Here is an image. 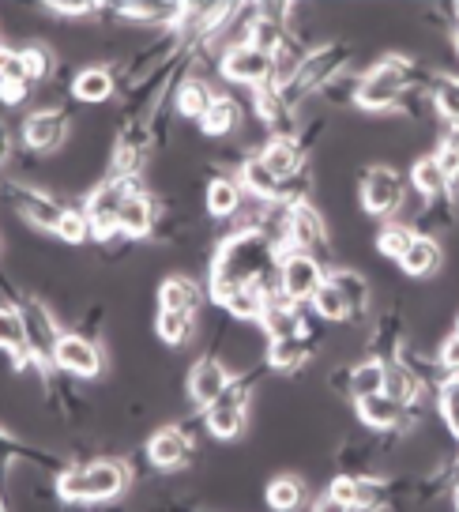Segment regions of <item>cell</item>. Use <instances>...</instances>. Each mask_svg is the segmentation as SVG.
I'll return each mask as SVG.
<instances>
[{
    "instance_id": "cell-17",
    "label": "cell",
    "mask_w": 459,
    "mask_h": 512,
    "mask_svg": "<svg viewBox=\"0 0 459 512\" xmlns=\"http://www.w3.org/2000/svg\"><path fill=\"white\" fill-rule=\"evenodd\" d=\"M147 464L155 471H181V467L192 464L196 456V437H192L189 422H174V426H162L147 437V448H143Z\"/></svg>"
},
{
    "instance_id": "cell-35",
    "label": "cell",
    "mask_w": 459,
    "mask_h": 512,
    "mask_svg": "<svg viewBox=\"0 0 459 512\" xmlns=\"http://www.w3.org/2000/svg\"><path fill=\"white\" fill-rule=\"evenodd\" d=\"M264 501H268L271 512H298V509H305V501H309V486H305L298 475H275V479L264 486Z\"/></svg>"
},
{
    "instance_id": "cell-21",
    "label": "cell",
    "mask_w": 459,
    "mask_h": 512,
    "mask_svg": "<svg viewBox=\"0 0 459 512\" xmlns=\"http://www.w3.org/2000/svg\"><path fill=\"white\" fill-rule=\"evenodd\" d=\"M234 381V373L226 369L219 354H204L200 362H192L189 369V400L204 411L207 403H215L226 392V384Z\"/></svg>"
},
{
    "instance_id": "cell-30",
    "label": "cell",
    "mask_w": 459,
    "mask_h": 512,
    "mask_svg": "<svg viewBox=\"0 0 459 512\" xmlns=\"http://www.w3.org/2000/svg\"><path fill=\"white\" fill-rule=\"evenodd\" d=\"M207 290L189 279V275H166L159 283V309H170V313H200Z\"/></svg>"
},
{
    "instance_id": "cell-22",
    "label": "cell",
    "mask_w": 459,
    "mask_h": 512,
    "mask_svg": "<svg viewBox=\"0 0 459 512\" xmlns=\"http://www.w3.org/2000/svg\"><path fill=\"white\" fill-rule=\"evenodd\" d=\"M162 204L155 192L147 189H136L128 196V204L121 208V238L125 241H151V230L159 223L162 215Z\"/></svg>"
},
{
    "instance_id": "cell-29",
    "label": "cell",
    "mask_w": 459,
    "mask_h": 512,
    "mask_svg": "<svg viewBox=\"0 0 459 512\" xmlns=\"http://www.w3.org/2000/svg\"><path fill=\"white\" fill-rule=\"evenodd\" d=\"M0 351L12 358V369L23 373L31 369V354H27V324L19 305H0Z\"/></svg>"
},
{
    "instance_id": "cell-46",
    "label": "cell",
    "mask_w": 459,
    "mask_h": 512,
    "mask_svg": "<svg viewBox=\"0 0 459 512\" xmlns=\"http://www.w3.org/2000/svg\"><path fill=\"white\" fill-rule=\"evenodd\" d=\"M411 241H414V226L384 223L380 226V234H377V249H380V256H388V260H396L399 264V256L411 249Z\"/></svg>"
},
{
    "instance_id": "cell-24",
    "label": "cell",
    "mask_w": 459,
    "mask_h": 512,
    "mask_svg": "<svg viewBox=\"0 0 459 512\" xmlns=\"http://www.w3.org/2000/svg\"><path fill=\"white\" fill-rule=\"evenodd\" d=\"M12 464H34L42 467V471H53V475H61L64 460H57V456H49L46 448L31 445V441H23V437H16V433H8L4 426H0V479H4V471Z\"/></svg>"
},
{
    "instance_id": "cell-53",
    "label": "cell",
    "mask_w": 459,
    "mask_h": 512,
    "mask_svg": "<svg viewBox=\"0 0 459 512\" xmlns=\"http://www.w3.org/2000/svg\"><path fill=\"white\" fill-rule=\"evenodd\" d=\"M34 83L31 80H8L0 83V106H23L31 98Z\"/></svg>"
},
{
    "instance_id": "cell-28",
    "label": "cell",
    "mask_w": 459,
    "mask_h": 512,
    "mask_svg": "<svg viewBox=\"0 0 459 512\" xmlns=\"http://www.w3.org/2000/svg\"><path fill=\"white\" fill-rule=\"evenodd\" d=\"M238 185L245 189V196H253L260 204H271V208H279V192H283V181L271 174L264 159L260 155H249V159H241L238 166Z\"/></svg>"
},
{
    "instance_id": "cell-33",
    "label": "cell",
    "mask_w": 459,
    "mask_h": 512,
    "mask_svg": "<svg viewBox=\"0 0 459 512\" xmlns=\"http://www.w3.org/2000/svg\"><path fill=\"white\" fill-rule=\"evenodd\" d=\"M392 362H399V366L407 369L414 377V384H418L426 396H437V388L444 384V373H441V366H437V358L422 354L418 347H411V343H403Z\"/></svg>"
},
{
    "instance_id": "cell-12",
    "label": "cell",
    "mask_w": 459,
    "mask_h": 512,
    "mask_svg": "<svg viewBox=\"0 0 459 512\" xmlns=\"http://www.w3.org/2000/svg\"><path fill=\"white\" fill-rule=\"evenodd\" d=\"M354 411L362 418V426H369L380 437H403L414 430V422L422 415V403H403L388 392H377V396L354 400Z\"/></svg>"
},
{
    "instance_id": "cell-39",
    "label": "cell",
    "mask_w": 459,
    "mask_h": 512,
    "mask_svg": "<svg viewBox=\"0 0 459 512\" xmlns=\"http://www.w3.org/2000/svg\"><path fill=\"white\" fill-rule=\"evenodd\" d=\"M403 343H407V336H403V313H399V309H388L377 324V339H373V354H369V358L392 362Z\"/></svg>"
},
{
    "instance_id": "cell-36",
    "label": "cell",
    "mask_w": 459,
    "mask_h": 512,
    "mask_svg": "<svg viewBox=\"0 0 459 512\" xmlns=\"http://www.w3.org/2000/svg\"><path fill=\"white\" fill-rule=\"evenodd\" d=\"M211 102H215V91L207 87L204 76H192V80H185L181 87H177L174 95V110L185 117V121H204V113L211 110Z\"/></svg>"
},
{
    "instance_id": "cell-25",
    "label": "cell",
    "mask_w": 459,
    "mask_h": 512,
    "mask_svg": "<svg viewBox=\"0 0 459 512\" xmlns=\"http://www.w3.org/2000/svg\"><path fill=\"white\" fill-rule=\"evenodd\" d=\"M286 38H290V8H286V4H275V8H264V4H260L245 42L275 57V49L283 46Z\"/></svg>"
},
{
    "instance_id": "cell-61",
    "label": "cell",
    "mask_w": 459,
    "mask_h": 512,
    "mask_svg": "<svg viewBox=\"0 0 459 512\" xmlns=\"http://www.w3.org/2000/svg\"><path fill=\"white\" fill-rule=\"evenodd\" d=\"M452 38H456V49H459V23H456V34H452Z\"/></svg>"
},
{
    "instance_id": "cell-50",
    "label": "cell",
    "mask_w": 459,
    "mask_h": 512,
    "mask_svg": "<svg viewBox=\"0 0 459 512\" xmlns=\"http://www.w3.org/2000/svg\"><path fill=\"white\" fill-rule=\"evenodd\" d=\"M437 407H441L444 426L459 441V377H444V384L437 388Z\"/></svg>"
},
{
    "instance_id": "cell-60",
    "label": "cell",
    "mask_w": 459,
    "mask_h": 512,
    "mask_svg": "<svg viewBox=\"0 0 459 512\" xmlns=\"http://www.w3.org/2000/svg\"><path fill=\"white\" fill-rule=\"evenodd\" d=\"M0 512H8V505H4V494H0Z\"/></svg>"
},
{
    "instance_id": "cell-44",
    "label": "cell",
    "mask_w": 459,
    "mask_h": 512,
    "mask_svg": "<svg viewBox=\"0 0 459 512\" xmlns=\"http://www.w3.org/2000/svg\"><path fill=\"white\" fill-rule=\"evenodd\" d=\"M384 392H388V396H396V400H403V403L426 400V392L414 384V377L399 366V362H384Z\"/></svg>"
},
{
    "instance_id": "cell-43",
    "label": "cell",
    "mask_w": 459,
    "mask_h": 512,
    "mask_svg": "<svg viewBox=\"0 0 459 512\" xmlns=\"http://www.w3.org/2000/svg\"><path fill=\"white\" fill-rule=\"evenodd\" d=\"M264 302H268V294H260L256 287H241V290H234V294H226L219 302V309H226L234 320H260Z\"/></svg>"
},
{
    "instance_id": "cell-55",
    "label": "cell",
    "mask_w": 459,
    "mask_h": 512,
    "mask_svg": "<svg viewBox=\"0 0 459 512\" xmlns=\"http://www.w3.org/2000/svg\"><path fill=\"white\" fill-rule=\"evenodd\" d=\"M98 328H102V305H91V309L83 313V320H80V328H76V332H83V336L95 339Z\"/></svg>"
},
{
    "instance_id": "cell-8",
    "label": "cell",
    "mask_w": 459,
    "mask_h": 512,
    "mask_svg": "<svg viewBox=\"0 0 459 512\" xmlns=\"http://www.w3.org/2000/svg\"><path fill=\"white\" fill-rule=\"evenodd\" d=\"M0 196H4V204L16 211L23 223H31L34 230H46V234H57L64 211H68L61 196L38 189V185H27V181H4Z\"/></svg>"
},
{
    "instance_id": "cell-2",
    "label": "cell",
    "mask_w": 459,
    "mask_h": 512,
    "mask_svg": "<svg viewBox=\"0 0 459 512\" xmlns=\"http://www.w3.org/2000/svg\"><path fill=\"white\" fill-rule=\"evenodd\" d=\"M433 76L426 68L403 53H388L380 57L369 72L358 76V91H354V106L369 113L399 110L411 95H426Z\"/></svg>"
},
{
    "instance_id": "cell-18",
    "label": "cell",
    "mask_w": 459,
    "mask_h": 512,
    "mask_svg": "<svg viewBox=\"0 0 459 512\" xmlns=\"http://www.w3.org/2000/svg\"><path fill=\"white\" fill-rule=\"evenodd\" d=\"M324 279H328V268L317 256L286 249L279 260V294L290 302H313V294L324 287Z\"/></svg>"
},
{
    "instance_id": "cell-16",
    "label": "cell",
    "mask_w": 459,
    "mask_h": 512,
    "mask_svg": "<svg viewBox=\"0 0 459 512\" xmlns=\"http://www.w3.org/2000/svg\"><path fill=\"white\" fill-rule=\"evenodd\" d=\"M147 147H155V140H151V125H147V113H125V125L117 128V140H113L110 177L140 174V162H143V155H147Z\"/></svg>"
},
{
    "instance_id": "cell-14",
    "label": "cell",
    "mask_w": 459,
    "mask_h": 512,
    "mask_svg": "<svg viewBox=\"0 0 459 512\" xmlns=\"http://www.w3.org/2000/svg\"><path fill=\"white\" fill-rule=\"evenodd\" d=\"M358 196H362V208L369 211V215L392 223V215H396V211L403 208V200H407V185H403V177H399L392 166H369L362 174Z\"/></svg>"
},
{
    "instance_id": "cell-41",
    "label": "cell",
    "mask_w": 459,
    "mask_h": 512,
    "mask_svg": "<svg viewBox=\"0 0 459 512\" xmlns=\"http://www.w3.org/2000/svg\"><path fill=\"white\" fill-rule=\"evenodd\" d=\"M155 332L166 347H185L196 336V313H170V309H159L155 317Z\"/></svg>"
},
{
    "instance_id": "cell-23",
    "label": "cell",
    "mask_w": 459,
    "mask_h": 512,
    "mask_svg": "<svg viewBox=\"0 0 459 512\" xmlns=\"http://www.w3.org/2000/svg\"><path fill=\"white\" fill-rule=\"evenodd\" d=\"M253 110H256V117H260V125L271 132V140H290V136H298L294 110L283 102V95H279V87H275V83L256 87V91H253Z\"/></svg>"
},
{
    "instance_id": "cell-59",
    "label": "cell",
    "mask_w": 459,
    "mask_h": 512,
    "mask_svg": "<svg viewBox=\"0 0 459 512\" xmlns=\"http://www.w3.org/2000/svg\"><path fill=\"white\" fill-rule=\"evenodd\" d=\"M452 497H456V512H459V482H456V490H452Z\"/></svg>"
},
{
    "instance_id": "cell-4",
    "label": "cell",
    "mask_w": 459,
    "mask_h": 512,
    "mask_svg": "<svg viewBox=\"0 0 459 512\" xmlns=\"http://www.w3.org/2000/svg\"><path fill=\"white\" fill-rule=\"evenodd\" d=\"M268 373V366H256L249 373H241L234 381L226 384V392H222L215 403H207L204 407V426L211 437H219V441H238L245 426H249V407H253V392L260 377Z\"/></svg>"
},
{
    "instance_id": "cell-62",
    "label": "cell",
    "mask_w": 459,
    "mask_h": 512,
    "mask_svg": "<svg viewBox=\"0 0 459 512\" xmlns=\"http://www.w3.org/2000/svg\"><path fill=\"white\" fill-rule=\"evenodd\" d=\"M456 336H459V320H456Z\"/></svg>"
},
{
    "instance_id": "cell-42",
    "label": "cell",
    "mask_w": 459,
    "mask_h": 512,
    "mask_svg": "<svg viewBox=\"0 0 459 512\" xmlns=\"http://www.w3.org/2000/svg\"><path fill=\"white\" fill-rule=\"evenodd\" d=\"M429 102L448 121V128H459V76H448V72L433 76V83H429Z\"/></svg>"
},
{
    "instance_id": "cell-49",
    "label": "cell",
    "mask_w": 459,
    "mask_h": 512,
    "mask_svg": "<svg viewBox=\"0 0 459 512\" xmlns=\"http://www.w3.org/2000/svg\"><path fill=\"white\" fill-rule=\"evenodd\" d=\"M309 305H313V313H317L320 320H350L347 302L339 298V290H335L328 279H324V287L313 294V302H309Z\"/></svg>"
},
{
    "instance_id": "cell-38",
    "label": "cell",
    "mask_w": 459,
    "mask_h": 512,
    "mask_svg": "<svg viewBox=\"0 0 459 512\" xmlns=\"http://www.w3.org/2000/svg\"><path fill=\"white\" fill-rule=\"evenodd\" d=\"M241 121H245V110H241L238 98H234V95H215L211 110H207L204 121H200V132H204V136H230Z\"/></svg>"
},
{
    "instance_id": "cell-9",
    "label": "cell",
    "mask_w": 459,
    "mask_h": 512,
    "mask_svg": "<svg viewBox=\"0 0 459 512\" xmlns=\"http://www.w3.org/2000/svg\"><path fill=\"white\" fill-rule=\"evenodd\" d=\"M328 497L358 512H392L399 505V486L377 475H335Z\"/></svg>"
},
{
    "instance_id": "cell-31",
    "label": "cell",
    "mask_w": 459,
    "mask_h": 512,
    "mask_svg": "<svg viewBox=\"0 0 459 512\" xmlns=\"http://www.w3.org/2000/svg\"><path fill=\"white\" fill-rule=\"evenodd\" d=\"M245 204V189L238 185V177L234 174H219L211 177V185L204 192V208L211 219H234Z\"/></svg>"
},
{
    "instance_id": "cell-52",
    "label": "cell",
    "mask_w": 459,
    "mask_h": 512,
    "mask_svg": "<svg viewBox=\"0 0 459 512\" xmlns=\"http://www.w3.org/2000/svg\"><path fill=\"white\" fill-rule=\"evenodd\" d=\"M8 80H27V68H23V53L16 46L0 42V83Z\"/></svg>"
},
{
    "instance_id": "cell-26",
    "label": "cell",
    "mask_w": 459,
    "mask_h": 512,
    "mask_svg": "<svg viewBox=\"0 0 459 512\" xmlns=\"http://www.w3.org/2000/svg\"><path fill=\"white\" fill-rule=\"evenodd\" d=\"M256 155L264 159V166H268L279 181H290V177H298L309 170V151L298 144V136H290V140H268L264 151H256Z\"/></svg>"
},
{
    "instance_id": "cell-51",
    "label": "cell",
    "mask_w": 459,
    "mask_h": 512,
    "mask_svg": "<svg viewBox=\"0 0 459 512\" xmlns=\"http://www.w3.org/2000/svg\"><path fill=\"white\" fill-rule=\"evenodd\" d=\"M46 8H49V16H57V19H95L106 12L95 0H53Z\"/></svg>"
},
{
    "instance_id": "cell-5",
    "label": "cell",
    "mask_w": 459,
    "mask_h": 512,
    "mask_svg": "<svg viewBox=\"0 0 459 512\" xmlns=\"http://www.w3.org/2000/svg\"><path fill=\"white\" fill-rule=\"evenodd\" d=\"M347 64H350V42H324V46L305 53L301 68L290 76V83L279 87V95H283V102L290 110H298L313 91H324L335 76H343Z\"/></svg>"
},
{
    "instance_id": "cell-11",
    "label": "cell",
    "mask_w": 459,
    "mask_h": 512,
    "mask_svg": "<svg viewBox=\"0 0 459 512\" xmlns=\"http://www.w3.org/2000/svg\"><path fill=\"white\" fill-rule=\"evenodd\" d=\"M313 309V305H309ZM324 347V320L317 313H309L301 336L290 339H268V354H264V366L275 369V373H301Z\"/></svg>"
},
{
    "instance_id": "cell-27",
    "label": "cell",
    "mask_w": 459,
    "mask_h": 512,
    "mask_svg": "<svg viewBox=\"0 0 459 512\" xmlns=\"http://www.w3.org/2000/svg\"><path fill=\"white\" fill-rule=\"evenodd\" d=\"M117 87H121V76L106 68V64H87L76 72V80H72V98L76 102H87V106H98V102H110L117 95Z\"/></svg>"
},
{
    "instance_id": "cell-15",
    "label": "cell",
    "mask_w": 459,
    "mask_h": 512,
    "mask_svg": "<svg viewBox=\"0 0 459 512\" xmlns=\"http://www.w3.org/2000/svg\"><path fill=\"white\" fill-rule=\"evenodd\" d=\"M219 72L230 83H241V87H264V83H275V57L264 53V49L249 46V42H234V46L222 49L219 57Z\"/></svg>"
},
{
    "instance_id": "cell-34",
    "label": "cell",
    "mask_w": 459,
    "mask_h": 512,
    "mask_svg": "<svg viewBox=\"0 0 459 512\" xmlns=\"http://www.w3.org/2000/svg\"><path fill=\"white\" fill-rule=\"evenodd\" d=\"M441 241L437 238H429V234H414L411 241V249L399 256V268L407 275H414V279H429V275L441 268Z\"/></svg>"
},
{
    "instance_id": "cell-57",
    "label": "cell",
    "mask_w": 459,
    "mask_h": 512,
    "mask_svg": "<svg viewBox=\"0 0 459 512\" xmlns=\"http://www.w3.org/2000/svg\"><path fill=\"white\" fill-rule=\"evenodd\" d=\"M313 512H358V509H347V505H339V501H332V497L324 494L320 501H313Z\"/></svg>"
},
{
    "instance_id": "cell-20",
    "label": "cell",
    "mask_w": 459,
    "mask_h": 512,
    "mask_svg": "<svg viewBox=\"0 0 459 512\" xmlns=\"http://www.w3.org/2000/svg\"><path fill=\"white\" fill-rule=\"evenodd\" d=\"M309 302H290L283 294H271L268 302H264V313H260V328H264V336L268 339H290V336H301V328H305V320H309Z\"/></svg>"
},
{
    "instance_id": "cell-10",
    "label": "cell",
    "mask_w": 459,
    "mask_h": 512,
    "mask_svg": "<svg viewBox=\"0 0 459 512\" xmlns=\"http://www.w3.org/2000/svg\"><path fill=\"white\" fill-rule=\"evenodd\" d=\"M283 245L294 249V253H309L317 256L320 264L332 256V238H328V223L309 200L305 204H294V208H283Z\"/></svg>"
},
{
    "instance_id": "cell-7",
    "label": "cell",
    "mask_w": 459,
    "mask_h": 512,
    "mask_svg": "<svg viewBox=\"0 0 459 512\" xmlns=\"http://www.w3.org/2000/svg\"><path fill=\"white\" fill-rule=\"evenodd\" d=\"M19 313H23V324H27V354H31V369H38L42 384L53 381V354H57V343H61V324L49 313V305L42 298H34L23 290L19 298Z\"/></svg>"
},
{
    "instance_id": "cell-37",
    "label": "cell",
    "mask_w": 459,
    "mask_h": 512,
    "mask_svg": "<svg viewBox=\"0 0 459 512\" xmlns=\"http://www.w3.org/2000/svg\"><path fill=\"white\" fill-rule=\"evenodd\" d=\"M328 283H332V287L339 290V298L347 302L350 320L369 317V283H365V275L339 268V272H328Z\"/></svg>"
},
{
    "instance_id": "cell-1",
    "label": "cell",
    "mask_w": 459,
    "mask_h": 512,
    "mask_svg": "<svg viewBox=\"0 0 459 512\" xmlns=\"http://www.w3.org/2000/svg\"><path fill=\"white\" fill-rule=\"evenodd\" d=\"M283 215L275 223H245L219 241L207 272V294L219 305L226 294L256 287L260 294H279V260H283Z\"/></svg>"
},
{
    "instance_id": "cell-40",
    "label": "cell",
    "mask_w": 459,
    "mask_h": 512,
    "mask_svg": "<svg viewBox=\"0 0 459 512\" xmlns=\"http://www.w3.org/2000/svg\"><path fill=\"white\" fill-rule=\"evenodd\" d=\"M377 392H384V362L380 358H365L358 366H350L347 400H365Z\"/></svg>"
},
{
    "instance_id": "cell-45",
    "label": "cell",
    "mask_w": 459,
    "mask_h": 512,
    "mask_svg": "<svg viewBox=\"0 0 459 512\" xmlns=\"http://www.w3.org/2000/svg\"><path fill=\"white\" fill-rule=\"evenodd\" d=\"M19 53H23V68H27V80L31 83H42L57 72V57H53V49L46 42H27Z\"/></svg>"
},
{
    "instance_id": "cell-32",
    "label": "cell",
    "mask_w": 459,
    "mask_h": 512,
    "mask_svg": "<svg viewBox=\"0 0 459 512\" xmlns=\"http://www.w3.org/2000/svg\"><path fill=\"white\" fill-rule=\"evenodd\" d=\"M411 185L414 192L426 200V204H444V200H456V189L448 185V177L441 174V166L433 155H422V159L411 166Z\"/></svg>"
},
{
    "instance_id": "cell-19",
    "label": "cell",
    "mask_w": 459,
    "mask_h": 512,
    "mask_svg": "<svg viewBox=\"0 0 459 512\" xmlns=\"http://www.w3.org/2000/svg\"><path fill=\"white\" fill-rule=\"evenodd\" d=\"M68 121H72L68 110H57V106L27 113V121L19 128L23 151H31V155H53V151H61L64 140H68Z\"/></svg>"
},
{
    "instance_id": "cell-54",
    "label": "cell",
    "mask_w": 459,
    "mask_h": 512,
    "mask_svg": "<svg viewBox=\"0 0 459 512\" xmlns=\"http://www.w3.org/2000/svg\"><path fill=\"white\" fill-rule=\"evenodd\" d=\"M437 366H441L444 377H459V336H452L441 343V354H437Z\"/></svg>"
},
{
    "instance_id": "cell-56",
    "label": "cell",
    "mask_w": 459,
    "mask_h": 512,
    "mask_svg": "<svg viewBox=\"0 0 459 512\" xmlns=\"http://www.w3.org/2000/svg\"><path fill=\"white\" fill-rule=\"evenodd\" d=\"M12 159V132H8V125L0 121V166Z\"/></svg>"
},
{
    "instance_id": "cell-13",
    "label": "cell",
    "mask_w": 459,
    "mask_h": 512,
    "mask_svg": "<svg viewBox=\"0 0 459 512\" xmlns=\"http://www.w3.org/2000/svg\"><path fill=\"white\" fill-rule=\"evenodd\" d=\"M53 369L64 373V377H72V381H95V377H102V369H106V351H102L98 339L83 336V332L72 328L57 343Z\"/></svg>"
},
{
    "instance_id": "cell-47",
    "label": "cell",
    "mask_w": 459,
    "mask_h": 512,
    "mask_svg": "<svg viewBox=\"0 0 459 512\" xmlns=\"http://www.w3.org/2000/svg\"><path fill=\"white\" fill-rule=\"evenodd\" d=\"M53 238H61L64 245H87V241H95L91 238V223H87V215H83L80 204H68V211H64V219Z\"/></svg>"
},
{
    "instance_id": "cell-3",
    "label": "cell",
    "mask_w": 459,
    "mask_h": 512,
    "mask_svg": "<svg viewBox=\"0 0 459 512\" xmlns=\"http://www.w3.org/2000/svg\"><path fill=\"white\" fill-rule=\"evenodd\" d=\"M132 467L125 460H83L68 464L53 479L61 505H110L128 490Z\"/></svg>"
},
{
    "instance_id": "cell-6",
    "label": "cell",
    "mask_w": 459,
    "mask_h": 512,
    "mask_svg": "<svg viewBox=\"0 0 459 512\" xmlns=\"http://www.w3.org/2000/svg\"><path fill=\"white\" fill-rule=\"evenodd\" d=\"M136 189H140V177H106L102 185L87 192V200L80 208L87 215V223H91V238L98 245L110 249L113 241H125L121 238V208H125L128 196Z\"/></svg>"
},
{
    "instance_id": "cell-48",
    "label": "cell",
    "mask_w": 459,
    "mask_h": 512,
    "mask_svg": "<svg viewBox=\"0 0 459 512\" xmlns=\"http://www.w3.org/2000/svg\"><path fill=\"white\" fill-rule=\"evenodd\" d=\"M433 159H437V166H441V174L448 177V185L456 189L459 185V128H448V132H444Z\"/></svg>"
},
{
    "instance_id": "cell-58",
    "label": "cell",
    "mask_w": 459,
    "mask_h": 512,
    "mask_svg": "<svg viewBox=\"0 0 459 512\" xmlns=\"http://www.w3.org/2000/svg\"><path fill=\"white\" fill-rule=\"evenodd\" d=\"M448 479H452V486L459 482V456L452 460V464H448Z\"/></svg>"
}]
</instances>
